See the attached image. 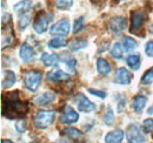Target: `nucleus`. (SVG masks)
<instances>
[{
    "label": "nucleus",
    "mask_w": 153,
    "mask_h": 143,
    "mask_svg": "<svg viewBox=\"0 0 153 143\" xmlns=\"http://www.w3.org/2000/svg\"><path fill=\"white\" fill-rule=\"evenodd\" d=\"M70 75L61 69H53L47 73V80L51 82H59V81H67Z\"/></svg>",
    "instance_id": "14"
},
{
    "label": "nucleus",
    "mask_w": 153,
    "mask_h": 143,
    "mask_svg": "<svg viewBox=\"0 0 153 143\" xmlns=\"http://www.w3.org/2000/svg\"><path fill=\"white\" fill-rule=\"evenodd\" d=\"M143 127L146 133H152L153 134V119H146L143 122Z\"/></svg>",
    "instance_id": "33"
},
{
    "label": "nucleus",
    "mask_w": 153,
    "mask_h": 143,
    "mask_svg": "<svg viewBox=\"0 0 153 143\" xmlns=\"http://www.w3.org/2000/svg\"><path fill=\"white\" fill-rule=\"evenodd\" d=\"M123 140H124V131L121 129H115L110 131L105 137L106 143H121Z\"/></svg>",
    "instance_id": "15"
},
{
    "label": "nucleus",
    "mask_w": 153,
    "mask_h": 143,
    "mask_svg": "<svg viewBox=\"0 0 153 143\" xmlns=\"http://www.w3.org/2000/svg\"><path fill=\"white\" fill-rule=\"evenodd\" d=\"M70 29H71V25H70V21L67 19H61L57 21L56 24H53L51 26V34L52 35H59V36H66L68 35L70 33Z\"/></svg>",
    "instance_id": "5"
},
{
    "label": "nucleus",
    "mask_w": 153,
    "mask_h": 143,
    "mask_svg": "<svg viewBox=\"0 0 153 143\" xmlns=\"http://www.w3.org/2000/svg\"><path fill=\"white\" fill-rule=\"evenodd\" d=\"M74 101H76V105L78 106V109L80 111H84V113H90V111H93L96 109V106L93 102H91L84 94L79 93L76 94V97H74Z\"/></svg>",
    "instance_id": "7"
},
{
    "label": "nucleus",
    "mask_w": 153,
    "mask_h": 143,
    "mask_svg": "<svg viewBox=\"0 0 153 143\" xmlns=\"http://www.w3.org/2000/svg\"><path fill=\"white\" fill-rule=\"evenodd\" d=\"M1 143H13V142H12L11 140H2V141H1Z\"/></svg>",
    "instance_id": "38"
},
{
    "label": "nucleus",
    "mask_w": 153,
    "mask_h": 143,
    "mask_svg": "<svg viewBox=\"0 0 153 143\" xmlns=\"http://www.w3.org/2000/svg\"><path fill=\"white\" fill-rule=\"evenodd\" d=\"M113 121H114L113 110H112V108L111 107H108L107 108V110H106L105 116H104V122H105V125H111L112 123H113Z\"/></svg>",
    "instance_id": "29"
},
{
    "label": "nucleus",
    "mask_w": 153,
    "mask_h": 143,
    "mask_svg": "<svg viewBox=\"0 0 153 143\" xmlns=\"http://www.w3.org/2000/svg\"><path fill=\"white\" fill-rule=\"evenodd\" d=\"M65 63H66V66L71 69V71H73V72H76V60L73 59V57H71V56H67L66 59H61Z\"/></svg>",
    "instance_id": "32"
},
{
    "label": "nucleus",
    "mask_w": 153,
    "mask_h": 143,
    "mask_svg": "<svg viewBox=\"0 0 153 143\" xmlns=\"http://www.w3.org/2000/svg\"><path fill=\"white\" fill-rule=\"evenodd\" d=\"M146 20V13L144 11H132L131 18H130V32L133 34H138V32L141 29L144 22Z\"/></svg>",
    "instance_id": "4"
},
{
    "label": "nucleus",
    "mask_w": 153,
    "mask_h": 143,
    "mask_svg": "<svg viewBox=\"0 0 153 143\" xmlns=\"http://www.w3.org/2000/svg\"><path fill=\"white\" fill-rule=\"evenodd\" d=\"M87 46V41L84 39H74L71 42H68V48L71 52H76Z\"/></svg>",
    "instance_id": "19"
},
{
    "label": "nucleus",
    "mask_w": 153,
    "mask_h": 143,
    "mask_svg": "<svg viewBox=\"0 0 153 143\" xmlns=\"http://www.w3.org/2000/svg\"><path fill=\"white\" fill-rule=\"evenodd\" d=\"M123 47H124V49L125 51H127V52H131V51H133L137 48V46H138V43H137V41L134 40L133 38H128V36H124L123 38Z\"/></svg>",
    "instance_id": "24"
},
{
    "label": "nucleus",
    "mask_w": 153,
    "mask_h": 143,
    "mask_svg": "<svg viewBox=\"0 0 153 143\" xmlns=\"http://www.w3.org/2000/svg\"><path fill=\"white\" fill-rule=\"evenodd\" d=\"M64 133H65V135L67 136V137H70L72 141H81L82 140V134H81V131H79L78 129L76 128H66L65 130H64Z\"/></svg>",
    "instance_id": "20"
},
{
    "label": "nucleus",
    "mask_w": 153,
    "mask_h": 143,
    "mask_svg": "<svg viewBox=\"0 0 153 143\" xmlns=\"http://www.w3.org/2000/svg\"><path fill=\"white\" fill-rule=\"evenodd\" d=\"M88 91L92 94V95H94L97 97H100V99H105L106 96H107V94L104 91V90H98V89H88Z\"/></svg>",
    "instance_id": "34"
},
{
    "label": "nucleus",
    "mask_w": 153,
    "mask_h": 143,
    "mask_svg": "<svg viewBox=\"0 0 153 143\" xmlns=\"http://www.w3.org/2000/svg\"><path fill=\"white\" fill-rule=\"evenodd\" d=\"M147 103V97L143 96V95H137L133 99L132 102V108L135 113H141L144 110V108Z\"/></svg>",
    "instance_id": "16"
},
{
    "label": "nucleus",
    "mask_w": 153,
    "mask_h": 143,
    "mask_svg": "<svg viewBox=\"0 0 153 143\" xmlns=\"http://www.w3.org/2000/svg\"><path fill=\"white\" fill-rule=\"evenodd\" d=\"M78 120H79V115L76 110L70 106H65L62 114H61V117H60V121L62 123L72 125V123H76Z\"/></svg>",
    "instance_id": "9"
},
{
    "label": "nucleus",
    "mask_w": 153,
    "mask_h": 143,
    "mask_svg": "<svg viewBox=\"0 0 153 143\" xmlns=\"http://www.w3.org/2000/svg\"><path fill=\"white\" fill-rule=\"evenodd\" d=\"M132 81V74L126 68H118L114 75V82L119 85H130Z\"/></svg>",
    "instance_id": "10"
},
{
    "label": "nucleus",
    "mask_w": 153,
    "mask_h": 143,
    "mask_svg": "<svg viewBox=\"0 0 153 143\" xmlns=\"http://www.w3.org/2000/svg\"><path fill=\"white\" fill-rule=\"evenodd\" d=\"M149 31H150V33H152L153 34V25H151V26L149 27Z\"/></svg>",
    "instance_id": "39"
},
{
    "label": "nucleus",
    "mask_w": 153,
    "mask_h": 143,
    "mask_svg": "<svg viewBox=\"0 0 153 143\" xmlns=\"http://www.w3.org/2000/svg\"><path fill=\"white\" fill-rule=\"evenodd\" d=\"M84 28V18L82 17H80V18H78L74 21V24H73V32L74 33H79L81 29Z\"/></svg>",
    "instance_id": "31"
},
{
    "label": "nucleus",
    "mask_w": 153,
    "mask_h": 143,
    "mask_svg": "<svg viewBox=\"0 0 153 143\" xmlns=\"http://www.w3.org/2000/svg\"><path fill=\"white\" fill-rule=\"evenodd\" d=\"M126 63H127L128 67L132 68L133 71L139 69V67H140V56H139V54L128 55V56L126 57Z\"/></svg>",
    "instance_id": "22"
},
{
    "label": "nucleus",
    "mask_w": 153,
    "mask_h": 143,
    "mask_svg": "<svg viewBox=\"0 0 153 143\" xmlns=\"http://www.w3.org/2000/svg\"><path fill=\"white\" fill-rule=\"evenodd\" d=\"M145 53H146L147 56L153 57V40L149 41V42L146 43V46H145Z\"/></svg>",
    "instance_id": "35"
},
{
    "label": "nucleus",
    "mask_w": 153,
    "mask_h": 143,
    "mask_svg": "<svg viewBox=\"0 0 153 143\" xmlns=\"http://www.w3.org/2000/svg\"><path fill=\"white\" fill-rule=\"evenodd\" d=\"M31 6H32V2H31L30 0H22V1H20V2L16 4V5L13 6V10H14L17 13L22 14V13L28 12V11L31 10Z\"/></svg>",
    "instance_id": "18"
},
{
    "label": "nucleus",
    "mask_w": 153,
    "mask_h": 143,
    "mask_svg": "<svg viewBox=\"0 0 153 143\" xmlns=\"http://www.w3.org/2000/svg\"><path fill=\"white\" fill-rule=\"evenodd\" d=\"M108 27H110L112 33L119 34L123 31H125V28H126V19L123 18V17H114L110 20Z\"/></svg>",
    "instance_id": "11"
},
{
    "label": "nucleus",
    "mask_w": 153,
    "mask_h": 143,
    "mask_svg": "<svg viewBox=\"0 0 153 143\" xmlns=\"http://www.w3.org/2000/svg\"><path fill=\"white\" fill-rule=\"evenodd\" d=\"M41 61L47 67L53 66V65H56L58 62V55H56V54H50V53H42L41 54Z\"/></svg>",
    "instance_id": "23"
},
{
    "label": "nucleus",
    "mask_w": 153,
    "mask_h": 143,
    "mask_svg": "<svg viewBox=\"0 0 153 143\" xmlns=\"http://www.w3.org/2000/svg\"><path fill=\"white\" fill-rule=\"evenodd\" d=\"M147 113H149L150 115H152V114H153V105L150 108H149V109H147Z\"/></svg>",
    "instance_id": "37"
},
{
    "label": "nucleus",
    "mask_w": 153,
    "mask_h": 143,
    "mask_svg": "<svg viewBox=\"0 0 153 143\" xmlns=\"http://www.w3.org/2000/svg\"><path fill=\"white\" fill-rule=\"evenodd\" d=\"M124 47H123V45L121 43H119V42H117L113 45V47H112V49H111V55H112V57H114L117 60H120V59H123V55H124Z\"/></svg>",
    "instance_id": "26"
},
{
    "label": "nucleus",
    "mask_w": 153,
    "mask_h": 143,
    "mask_svg": "<svg viewBox=\"0 0 153 143\" xmlns=\"http://www.w3.org/2000/svg\"><path fill=\"white\" fill-rule=\"evenodd\" d=\"M42 73L39 71H26L24 73V83L26 89L30 91H36L41 82Z\"/></svg>",
    "instance_id": "3"
},
{
    "label": "nucleus",
    "mask_w": 153,
    "mask_h": 143,
    "mask_svg": "<svg viewBox=\"0 0 153 143\" xmlns=\"http://www.w3.org/2000/svg\"><path fill=\"white\" fill-rule=\"evenodd\" d=\"M67 41L62 38H53L52 40H50L48 42V47L50 48H53V49H57V48H61V47H65L67 46Z\"/></svg>",
    "instance_id": "27"
},
{
    "label": "nucleus",
    "mask_w": 153,
    "mask_h": 143,
    "mask_svg": "<svg viewBox=\"0 0 153 143\" xmlns=\"http://www.w3.org/2000/svg\"><path fill=\"white\" fill-rule=\"evenodd\" d=\"M54 101H56V95H54L53 93H51V91H45V93L40 94V95L36 96V97L33 99V102H34L37 106H40V107L51 105V103H53Z\"/></svg>",
    "instance_id": "12"
},
{
    "label": "nucleus",
    "mask_w": 153,
    "mask_h": 143,
    "mask_svg": "<svg viewBox=\"0 0 153 143\" xmlns=\"http://www.w3.org/2000/svg\"><path fill=\"white\" fill-rule=\"evenodd\" d=\"M48 21L50 18L46 15V13L44 11L39 12L34 18V24H33V28L38 34H42L46 32L47 26H48Z\"/></svg>",
    "instance_id": "6"
},
{
    "label": "nucleus",
    "mask_w": 153,
    "mask_h": 143,
    "mask_svg": "<svg viewBox=\"0 0 153 143\" xmlns=\"http://www.w3.org/2000/svg\"><path fill=\"white\" fill-rule=\"evenodd\" d=\"M97 69L100 75L107 76L111 73V65L105 59H98L97 60Z\"/></svg>",
    "instance_id": "17"
},
{
    "label": "nucleus",
    "mask_w": 153,
    "mask_h": 143,
    "mask_svg": "<svg viewBox=\"0 0 153 143\" xmlns=\"http://www.w3.org/2000/svg\"><path fill=\"white\" fill-rule=\"evenodd\" d=\"M127 140L130 143H144L146 141V137L144 136L139 127L130 125L127 128Z\"/></svg>",
    "instance_id": "8"
},
{
    "label": "nucleus",
    "mask_w": 153,
    "mask_h": 143,
    "mask_svg": "<svg viewBox=\"0 0 153 143\" xmlns=\"http://www.w3.org/2000/svg\"><path fill=\"white\" fill-rule=\"evenodd\" d=\"M16 74L12 71H7L5 73V77L2 80V88H10L16 83Z\"/></svg>",
    "instance_id": "21"
},
{
    "label": "nucleus",
    "mask_w": 153,
    "mask_h": 143,
    "mask_svg": "<svg viewBox=\"0 0 153 143\" xmlns=\"http://www.w3.org/2000/svg\"><path fill=\"white\" fill-rule=\"evenodd\" d=\"M28 111V105L20 100L18 91L7 93L2 96V115L7 119L22 117Z\"/></svg>",
    "instance_id": "1"
},
{
    "label": "nucleus",
    "mask_w": 153,
    "mask_h": 143,
    "mask_svg": "<svg viewBox=\"0 0 153 143\" xmlns=\"http://www.w3.org/2000/svg\"><path fill=\"white\" fill-rule=\"evenodd\" d=\"M30 21H31V13H30V11L26 12V13L20 14L19 21H18V27H19L20 31L25 29L30 25Z\"/></svg>",
    "instance_id": "25"
},
{
    "label": "nucleus",
    "mask_w": 153,
    "mask_h": 143,
    "mask_svg": "<svg viewBox=\"0 0 153 143\" xmlns=\"http://www.w3.org/2000/svg\"><path fill=\"white\" fill-rule=\"evenodd\" d=\"M153 82V67L150 68L147 72H145V74L141 77V83L144 85H151Z\"/></svg>",
    "instance_id": "28"
},
{
    "label": "nucleus",
    "mask_w": 153,
    "mask_h": 143,
    "mask_svg": "<svg viewBox=\"0 0 153 143\" xmlns=\"http://www.w3.org/2000/svg\"><path fill=\"white\" fill-rule=\"evenodd\" d=\"M19 55H20V59H21L24 62H30V61H32V60L34 59L36 53H34V49H33L27 42H25V43H22L21 47H20Z\"/></svg>",
    "instance_id": "13"
},
{
    "label": "nucleus",
    "mask_w": 153,
    "mask_h": 143,
    "mask_svg": "<svg viewBox=\"0 0 153 143\" xmlns=\"http://www.w3.org/2000/svg\"><path fill=\"white\" fill-rule=\"evenodd\" d=\"M73 0H56V6L59 10H67L72 6Z\"/></svg>",
    "instance_id": "30"
},
{
    "label": "nucleus",
    "mask_w": 153,
    "mask_h": 143,
    "mask_svg": "<svg viewBox=\"0 0 153 143\" xmlns=\"http://www.w3.org/2000/svg\"><path fill=\"white\" fill-rule=\"evenodd\" d=\"M16 129L19 131V133H25L26 131V122L24 120H20L16 123Z\"/></svg>",
    "instance_id": "36"
},
{
    "label": "nucleus",
    "mask_w": 153,
    "mask_h": 143,
    "mask_svg": "<svg viewBox=\"0 0 153 143\" xmlns=\"http://www.w3.org/2000/svg\"><path fill=\"white\" fill-rule=\"evenodd\" d=\"M56 119V113L52 110H40L33 117L34 125L39 129H45L53 123Z\"/></svg>",
    "instance_id": "2"
}]
</instances>
